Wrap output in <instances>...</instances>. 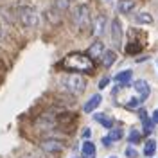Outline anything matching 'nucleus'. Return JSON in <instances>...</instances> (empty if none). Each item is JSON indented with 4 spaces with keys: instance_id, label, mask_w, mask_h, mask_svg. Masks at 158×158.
<instances>
[{
    "instance_id": "nucleus-1",
    "label": "nucleus",
    "mask_w": 158,
    "mask_h": 158,
    "mask_svg": "<svg viewBox=\"0 0 158 158\" xmlns=\"http://www.w3.org/2000/svg\"><path fill=\"white\" fill-rule=\"evenodd\" d=\"M59 67L69 72H86L92 74L95 70V63L94 59L90 58L88 54H83V52H70L69 56H65L63 61L59 63Z\"/></svg>"
},
{
    "instance_id": "nucleus-2",
    "label": "nucleus",
    "mask_w": 158,
    "mask_h": 158,
    "mask_svg": "<svg viewBox=\"0 0 158 158\" xmlns=\"http://www.w3.org/2000/svg\"><path fill=\"white\" fill-rule=\"evenodd\" d=\"M59 85L65 92H69L72 95H81L86 90V79L77 72H70V74H65L59 79Z\"/></svg>"
},
{
    "instance_id": "nucleus-3",
    "label": "nucleus",
    "mask_w": 158,
    "mask_h": 158,
    "mask_svg": "<svg viewBox=\"0 0 158 158\" xmlns=\"http://www.w3.org/2000/svg\"><path fill=\"white\" fill-rule=\"evenodd\" d=\"M72 20H74L77 31H81V32L88 31L90 27H92V15H90L88 6H85V4L76 6V7L72 9Z\"/></svg>"
},
{
    "instance_id": "nucleus-4",
    "label": "nucleus",
    "mask_w": 158,
    "mask_h": 158,
    "mask_svg": "<svg viewBox=\"0 0 158 158\" xmlns=\"http://www.w3.org/2000/svg\"><path fill=\"white\" fill-rule=\"evenodd\" d=\"M16 18L27 29H34V27H38V23H40L38 11L34 7H31V6H20L16 9Z\"/></svg>"
},
{
    "instance_id": "nucleus-5",
    "label": "nucleus",
    "mask_w": 158,
    "mask_h": 158,
    "mask_svg": "<svg viewBox=\"0 0 158 158\" xmlns=\"http://www.w3.org/2000/svg\"><path fill=\"white\" fill-rule=\"evenodd\" d=\"M40 149L47 155H59L65 149V144L58 138H45V140L40 142Z\"/></svg>"
},
{
    "instance_id": "nucleus-6",
    "label": "nucleus",
    "mask_w": 158,
    "mask_h": 158,
    "mask_svg": "<svg viewBox=\"0 0 158 158\" xmlns=\"http://www.w3.org/2000/svg\"><path fill=\"white\" fill-rule=\"evenodd\" d=\"M108 31H110V38H111L113 43H115V47H120V43H122V27H120V20L118 18L111 20Z\"/></svg>"
},
{
    "instance_id": "nucleus-7",
    "label": "nucleus",
    "mask_w": 158,
    "mask_h": 158,
    "mask_svg": "<svg viewBox=\"0 0 158 158\" xmlns=\"http://www.w3.org/2000/svg\"><path fill=\"white\" fill-rule=\"evenodd\" d=\"M56 126H58L56 117H54V115H49V113L41 115V117L36 120V129H40V131H52Z\"/></svg>"
},
{
    "instance_id": "nucleus-8",
    "label": "nucleus",
    "mask_w": 158,
    "mask_h": 158,
    "mask_svg": "<svg viewBox=\"0 0 158 158\" xmlns=\"http://www.w3.org/2000/svg\"><path fill=\"white\" fill-rule=\"evenodd\" d=\"M133 90L137 92V95L142 99V101H146V99L149 97V94H151V86H149L148 81H144V79L135 81V83H133Z\"/></svg>"
},
{
    "instance_id": "nucleus-9",
    "label": "nucleus",
    "mask_w": 158,
    "mask_h": 158,
    "mask_svg": "<svg viewBox=\"0 0 158 158\" xmlns=\"http://www.w3.org/2000/svg\"><path fill=\"white\" fill-rule=\"evenodd\" d=\"M86 54H88L94 61H95V59H101L102 54H104V45H102V41H94V43L88 47Z\"/></svg>"
},
{
    "instance_id": "nucleus-10",
    "label": "nucleus",
    "mask_w": 158,
    "mask_h": 158,
    "mask_svg": "<svg viewBox=\"0 0 158 158\" xmlns=\"http://www.w3.org/2000/svg\"><path fill=\"white\" fill-rule=\"evenodd\" d=\"M102 102V97L99 95V94H95V95H92V97L85 102V106H83V111L85 113H92V111H95L97 110V106Z\"/></svg>"
},
{
    "instance_id": "nucleus-11",
    "label": "nucleus",
    "mask_w": 158,
    "mask_h": 158,
    "mask_svg": "<svg viewBox=\"0 0 158 158\" xmlns=\"http://www.w3.org/2000/svg\"><path fill=\"white\" fill-rule=\"evenodd\" d=\"M133 22L138 23V25H151L153 23V16H151V13H148V11H140V13H135L133 15Z\"/></svg>"
},
{
    "instance_id": "nucleus-12",
    "label": "nucleus",
    "mask_w": 158,
    "mask_h": 158,
    "mask_svg": "<svg viewBox=\"0 0 158 158\" xmlns=\"http://www.w3.org/2000/svg\"><path fill=\"white\" fill-rule=\"evenodd\" d=\"M94 120L99 122L102 128H106V129L113 128V118L110 117L108 113H94Z\"/></svg>"
},
{
    "instance_id": "nucleus-13",
    "label": "nucleus",
    "mask_w": 158,
    "mask_h": 158,
    "mask_svg": "<svg viewBox=\"0 0 158 158\" xmlns=\"http://www.w3.org/2000/svg\"><path fill=\"white\" fill-rule=\"evenodd\" d=\"M76 113H69V111H65V113H59L58 117H56V122H58V126H70V124H74L76 122Z\"/></svg>"
},
{
    "instance_id": "nucleus-14",
    "label": "nucleus",
    "mask_w": 158,
    "mask_h": 158,
    "mask_svg": "<svg viewBox=\"0 0 158 158\" xmlns=\"http://www.w3.org/2000/svg\"><path fill=\"white\" fill-rule=\"evenodd\" d=\"M81 155H83V158H94L95 156V144L86 138L81 146Z\"/></svg>"
},
{
    "instance_id": "nucleus-15",
    "label": "nucleus",
    "mask_w": 158,
    "mask_h": 158,
    "mask_svg": "<svg viewBox=\"0 0 158 158\" xmlns=\"http://www.w3.org/2000/svg\"><path fill=\"white\" fill-rule=\"evenodd\" d=\"M115 61H117V52H115V50H104V54H102V58H101L102 67H104V69H110Z\"/></svg>"
},
{
    "instance_id": "nucleus-16",
    "label": "nucleus",
    "mask_w": 158,
    "mask_h": 158,
    "mask_svg": "<svg viewBox=\"0 0 158 158\" xmlns=\"http://www.w3.org/2000/svg\"><path fill=\"white\" fill-rule=\"evenodd\" d=\"M122 135H124V133H122V129H111V131H110V135L102 137V144H104V146H111L113 142L120 140Z\"/></svg>"
},
{
    "instance_id": "nucleus-17",
    "label": "nucleus",
    "mask_w": 158,
    "mask_h": 158,
    "mask_svg": "<svg viewBox=\"0 0 158 158\" xmlns=\"http://www.w3.org/2000/svg\"><path fill=\"white\" fill-rule=\"evenodd\" d=\"M131 76H133V70H122V72H118L117 76L113 77V81H115V83H118L120 86H126V85H129V79H131Z\"/></svg>"
},
{
    "instance_id": "nucleus-18",
    "label": "nucleus",
    "mask_w": 158,
    "mask_h": 158,
    "mask_svg": "<svg viewBox=\"0 0 158 158\" xmlns=\"http://www.w3.org/2000/svg\"><path fill=\"white\" fill-rule=\"evenodd\" d=\"M135 6H137L135 0H120L117 7H118V13H124L126 15V13H131V11L135 9Z\"/></svg>"
},
{
    "instance_id": "nucleus-19",
    "label": "nucleus",
    "mask_w": 158,
    "mask_h": 158,
    "mask_svg": "<svg viewBox=\"0 0 158 158\" xmlns=\"http://www.w3.org/2000/svg\"><path fill=\"white\" fill-rule=\"evenodd\" d=\"M140 50H142V45H140V41H129L128 45L124 47V52H126L128 56H135V54H140Z\"/></svg>"
},
{
    "instance_id": "nucleus-20",
    "label": "nucleus",
    "mask_w": 158,
    "mask_h": 158,
    "mask_svg": "<svg viewBox=\"0 0 158 158\" xmlns=\"http://www.w3.org/2000/svg\"><path fill=\"white\" fill-rule=\"evenodd\" d=\"M155 151H156V140H153V138H149L146 140V144H144V156H155Z\"/></svg>"
},
{
    "instance_id": "nucleus-21",
    "label": "nucleus",
    "mask_w": 158,
    "mask_h": 158,
    "mask_svg": "<svg viewBox=\"0 0 158 158\" xmlns=\"http://www.w3.org/2000/svg\"><path fill=\"white\" fill-rule=\"evenodd\" d=\"M104 27H106V18H104L102 15H99L97 20H95V23H94V34L101 36V34L104 32Z\"/></svg>"
},
{
    "instance_id": "nucleus-22",
    "label": "nucleus",
    "mask_w": 158,
    "mask_h": 158,
    "mask_svg": "<svg viewBox=\"0 0 158 158\" xmlns=\"http://www.w3.org/2000/svg\"><path fill=\"white\" fill-rule=\"evenodd\" d=\"M142 126H144V133H151L153 128H155V122H153V118H142Z\"/></svg>"
},
{
    "instance_id": "nucleus-23",
    "label": "nucleus",
    "mask_w": 158,
    "mask_h": 158,
    "mask_svg": "<svg viewBox=\"0 0 158 158\" xmlns=\"http://www.w3.org/2000/svg\"><path fill=\"white\" fill-rule=\"evenodd\" d=\"M54 7L59 9L61 13H63V11H67V9H69V0H54Z\"/></svg>"
},
{
    "instance_id": "nucleus-24",
    "label": "nucleus",
    "mask_w": 158,
    "mask_h": 158,
    "mask_svg": "<svg viewBox=\"0 0 158 158\" xmlns=\"http://www.w3.org/2000/svg\"><path fill=\"white\" fill-rule=\"evenodd\" d=\"M128 138H129V142H131V144H137L138 140H140V133H138L137 129H131Z\"/></svg>"
},
{
    "instance_id": "nucleus-25",
    "label": "nucleus",
    "mask_w": 158,
    "mask_h": 158,
    "mask_svg": "<svg viewBox=\"0 0 158 158\" xmlns=\"http://www.w3.org/2000/svg\"><path fill=\"white\" fill-rule=\"evenodd\" d=\"M124 155H126L128 158H137V156H138V153H137V151H135L133 148H126V151H124Z\"/></svg>"
},
{
    "instance_id": "nucleus-26",
    "label": "nucleus",
    "mask_w": 158,
    "mask_h": 158,
    "mask_svg": "<svg viewBox=\"0 0 158 158\" xmlns=\"http://www.w3.org/2000/svg\"><path fill=\"white\" fill-rule=\"evenodd\" d=\"M108 83H110V77H102L101 81H99V88H101V90L106 88V86H108Z\"/></svg>"
},
{
    "instance_id": "nucleus-27",
    "label": "nucleus",
    "mask_w": 158,
    "mask_h": 158,
    "mask_svg": "<svg viewBox=\"0 0 158 158\" xmlns=\"http://www.w3.org/2000/svg\"><path fill=\"white\" fill-rule=\"evenodd\" d=\"M151 118H153V122H155V124H158V110H155V113L151 115Z\"/></svg>"
},
{
    "instance_id": "nucleus-28",
    "label": "nucleus",
    "mask_w": 158,
    "mask_h": 158,
    "mask_svg": "<svg viewBox=\"0 0 158 158\" xmlns=\"http://www.w3.org/2000/svg\"><path fill=\"white\" fill-rule=\"evenodd\" d=\"M90 135H92V131H90L88 128H86V129H85V131H83V137H85V138H88Z\"/></svg>"
},
{
    "instance_id": "nucleus-29",
    "label": "nucleus",
    "mask_w": 158,
    "mask_h": 158,
    "mask_svg": "<svg viewBox=\"0 0 158 158\" xmlns=\"http://www.w3.org/2000/svg\"><path fill=\"white\" fill-rule=\"evenodd\" d=\"M20 158H38V156H34V155H22Z\"/></svg>"
},
{
    "instance_id": "nucleus-30",
    "label": "nucleus",
    "mask_w": 158,
    "mask_h": 158,
    "mask_svg": "<svg viewBox=\"0 0 158 158\" xmlns=\"http://www.w3.org/2000/svg\"><path fill=\"white\" fill-rule=\"evenodd\" d=\"M0 38H2V29H0Z\"/></svg>"
},
{
    "instance_id": "nucleus-31",
    "label": "nucleus",
    "mask_w": 158,
    "mask_h": 158,
    "mask_svg": "<svg viewBox=\"0 0 158 158\" xmlns=\"http://www.w3.org/2000/svg\"><path fill=\"white\" fill-rule=\"evenodd\" d=\"M110 158H117V156H110Z\"/></svg>"
}]
</instances>
